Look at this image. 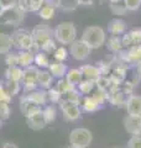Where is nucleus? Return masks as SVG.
<instances>
[{"label": "nucleus", "mask_w": 141, "mask_h": 148, "mask_svg": "<svg viewBox=\"0 0 141 148\" xmlns=\"http://www.w3.org/2000/svg\"><path fill=\"white\" fill-rule=\"evenodd\" d=\"M53 37L61 45H70L73 41H76L77 29L73 22L63 21L56 26L53 30Z\"/></svg>", "instance_id": "1"}, {"label": "nucleus", "mask_w": 141, "mask_h": 148, "mask_svg": "<svg viewBox=\"0 0 141 148\" xmlns=\"http://www.w3.org/2000/svg\"><path fill=\"white\" fill-rule=\"evenodd\" d=\"M82 40L92 49H95L102 47L105 43L106 35H105V31L99 26H88L83 31Z\"/></svg>", "instance_id": "2"}, {"label": "nucleus", "mask_w": 141, "mask_h": 148, "mask_svg": "<svg viewBox=\"0 0 141 148\" xmlns=\"http://www.w3.org/2000/svg\"><path fill=\"white\" fill-rule=\"evenodd\" d=\"M31 35L34 40V51H40L47 41L53 38V30L46 22H42L32 29Z\"/></svg>", "instance_id": "3"}, {"label": "nucleus", "mask_w": 141, "mask_h": 148, "mask_svg": "<svg viewBox=\"0 0 141 148\" xmlns=\"http://www.w3.org/2000/svg\"><path fill=\"white\" fill-rule=\"evenodd\" d=\"M25 14L17 5L4 9L0 14V25L4 26H19L25 18Z\"/></svg>", "instance_id": "4"}, {"label": "nucleus", "mask_w": 141, "mask_h": 148, "mask_svg": "<svg viewBox=\"0 0 141 148\" xmlns=\"http://www.w3.org/2000/svg\"><path fill=\"white\" fill-rule=\"evenodd\" d=\"M12 45L19 51H32L34 52V40L32 35L26 29H17L11 34Z\"/></svg>", "instance_id": "5"}, {"label": "nucleus", "mask_w": 141, "mask_h": 148, "mask_svg": "<svg viewBox=\"0 0 141 148\" xmlns=\"http://www.w3.org/2000/svg\"><path fill=\"white\" fill-rule=\"evenodd\" d=\"M92 141H93V135L88 128L77 127V128H73L69 133V143L73 147L87 148L91 146Z\"/></svg>", "instance_id": "6"}, {"label": "nucleus", "mask_w": 141, "mask_h": 148, "mask_svg": "<svg viewBox=\"0 0 141 148\" xmlns=\"http://www.w3.org/2000/svg\"><path fill=\"white\" fill-rule=\"evenodd\" d=\"M39 71L40 69L37 66H30V67L24 68L21 84L24 85V90H25V92H29V91H32V90L36 89Z\"/></svg>", "instance_id": "7"}, {"label": "nucleus", "mask_w": 141, "mask_h": 148, "mask_svg": "<svg viewBox=\"0 0 141 148\" xmlns=\"http://www.w3.org/2000/svg\"><path fill=\"white\" fill-rule=\"evenodd\" d=\"M58 104L63 112V119L66 121L72 122V121H77V120L81 119L82 112H81V109H79V105L69 103V101L64 98L61 99Z\"/></svg>", "instance_id": "8"}, {"label": "nucleus", "mask_w": 141, "mask_h": 148, "mask_svg": "<svg viewBox=\"0 0 141 148\" xmlns=\"http://www.w3.org/2000/svg\"><path fill=\"white\" fill-rule=\"evenodd\" d=\"M92 52V48L81 40H76L70 43V48H69V53L70 56L76 59V61H84L89 57V54Z\"/></svg>", "instance_id": "9"}, {"label": "nucleus", "mask_w": 141, "mask_h": 148, "mask_svg": "<svg viewBox=\"0 0 141 148\" xmlns=\"http://www.w3.org/2000/svg\"><path fill=\"white\" fill-rule=\"evenodd\" d=\"M20 111L24 116L27 119V117H31V116H34V115L41 112L42 106L37 105L36 103H34V101L27 99L25 95H22L20 98Z\"/></svg>", "instance_id": "10"}, {"label": "nucleus", "mask_w": 141, "mask_h": 148, "mask_svg": "<svg viewBox=\"0 0 141 148\" xmlns=\"http://www.w3.org/2000/svg\"><path fill=\"white\" fill-rule=\"evenodd\" d=\"M124 127L126 132L131 136H139L141 135V117L140 116H128L124 117Z\"/></svg>", "instance_id": "11"}, {"label": "nucleus", "mask_w": 141, "mask_h": 148, "mask_svg": "<svg viewBox=\"0 0 141 148\" xmlns=\"http://www.w3.org/2000/svg\"><path fill=\"white\" fill-rule=\"evenodd\" d=\"M121 43H123V47L126 48L141 45V29H133L129 32H125L124 36L121 37Z\"/></svg>", "instance_id": "12"}, {"label": "nucleus", "mask_w": 141, "mask_h": 148, "mask_svg": "<svg viewBox=\"0 0 141 148\" xmlns=\"http://www.w3.org/2000/svg\"><path fill=\"white\" fill-rule=\"evenodd\" d=\"M125 105L128 115L141 117V95H130L126 99Z\"/></svg>", "instance_id": "13"}, {"label": "nucleus", "mask_w": 141, "mask_h": 148, "mask_svg": "<svg viewBox=\"0 0 141 148\" xmlns=\"http://www.w3.org/2000/svg\"><path fill=\"white\" fill-rule=\"evenodd\" d=\"M45 0H17V6L24 12H39Z\"/></svg>", "instance_id": "14"}, {"label": "nucleus", "mask_w": 141, "mask_h": 148, "mask_svg": "<svg viewBox=\"0 0 141 148\" xmlns=\"http://www.w3.org/2000/svg\"><path fill=\"white\" fill-rule=\"evenodd\" d=\"M126 22L121 18H113L108 24V31L111 36H120L126 32Z\"/></svg>", "instance_id": "15"}, {"label": "nucleus", "mask_w": 141, "mask_h": 148, "mask_svg": "<svg viewBox=\"0 0 141 148\" xmlns=\"http://www.w3.org/2000/svg\"><path fill=\"white\" fill-rule=\"evenodd\" d=\"M26 123H27V126H29V128L34 130V131H40V130H44L47 126V122L44 117V115H42V111L31 117H27Z\"/></svg>", "instance_id": "16"}, {"label": "nucleus", "mask_w": 141, "mask_h": 148, "mask_svg": "<svg viewBox=\"0 0 141 148\" xmlns=\"http://www.w3.org/2000/svg\"><path fill=\"white\" fill-rule=\"evenodd\" d=\"M56 6H57V3H50L45 0V4L39 10V16L45 21L52 20L56 15Z\"/></svg>", "instance_id": "17"}, {"label": "nucleus", "mask_w": 141, "mask_h": 148, "mask_svg": "<svg viewBox=\"0 0 141 148\" xmlns=\"http://www.w3.org/2000/svg\"><path fill=\"white\" fill-rule=\"evenodd\" d=\"M25 96L29 100L34 101V103H36L37 105H41L44 106L46 105L47 103H48V96H47V91L46 90H32V91H29L26 92Z\"/></svg>", "instance_id": "18"}, {"label": "nucleus", "mask_w": 141, "mask_h": 148, "mask_svg": "<svg viewBox=\"0 0 141 148\" xmlns=\"http://www.w3.org/2000/svg\"><path fill=\"white\" fill-rule=\"evenodd\" d=\"M81 72L83 74V79H88L92 82H97V79L100 77V69L97 66H91V64H87V66H82Z\"/></svg>", "instance_id": "19"}, {"label": "nucleus", "mask_w": 141, "mask_h": 148, "mask_svg": "<svg viewBox=\"0 0 141 148\" xmlns=\"http://www.w3.org/2000/svg\"><path fill=\"white\" fill-rule=\"evenodd\" d=\"M35 61V53L32 51H20L17 53V62L19 67L26 68L32 66V63Z\"/></svg>", "instance_id": "20"}, {"label": "nucleus", "mask_w": 141, "mask_h": 148, "mask_svg": "<svg viewBox=\"0 0 141 148\" xmlns=\"http://www.w3.org/2000/svg\"><path fill=\"white\" fill-rule=\"evenodd\" d=\"M48 71H50V73L52 74L55 78H58V79H61V78L66 77V73H67L68 69H67V66H66L63 62L55 61L52 63H50Z\"/></svg>", "instance_id": "21"}, {"label": "nucleus", "mask_w": 141, "mask_h": 148, "mask_svg": "<svg viewBox=\"0 0 141 148\" xmlns=\"http://www.w3.org/2000/svg\"><path fill=\"white\" fill-rule=\"evenodd\" d=\"M82 109L86 111V112H95V111L102 109V104L99 101H97L93 96H86L82 100Z\"/></svg>", "instance_id": "22"}, {"label": "nucleus", "mask_w": 141, "mask_h": 148, "mask_svg": "<svg viewBox=\"0 0 141 148\" xmlns=\"http://www.w3.org/2000/svg\"><path fill=\"white\" fill-rule=\"evenodd\" d=\"M124 59L129 63H139L141 61V45L128 48V52L124 54Z\"/></svg>", "instance_id": "23"}, {"label": "nucleus", "mask_w": 141, "mask_h": 148, "mask_svg": "<svg viewBox=\"0 0 141 148\" xmlns=\"http://www.w3.org/2000/svg\"><path fill=\"white\" fill-rule=\"evenodd\" d=\"M22 73H24V68L19 67V66L8 67V69L5 71V78H6V80L21 83V80H22Z\"/></svg>", "instance_id": "24"}, {"label": "nucleus", "mask_w": 141, "mask_h": 148, "mask_svg": "<svg viewBox=\"0 0 141 148\" xmlns=\"http://www.w3.org/2000/svg\"><path fill=\"white\" fill-rule=\"evenodd\" d=\"M53 75L50 73V71H39L37 75V85H40L44 89H48L52 85Z\"/></svg>", "instance_id": "25"}, {"label": "nucleus", "mask_w": 141, "mask_h": 148, "mask_svg": "<svg viewBox=\"0 0 141 148\" xmlns=\"http://www.w3.org/2000/svg\"><path fill=\"white\" fill-rule=\"evenodd\" d=\"M14 47L11 35H8L5 32H0V54H6Z\"/></svg>", "instance_id": "26"}, {"label": "nucleus", "mask_w": 141, "mask_h": 148, "mask_svg": "<svg viewBox=\"0 0 141 148\" xmlns=\"http://www.w3.org/2000/svg\"><path fill=\"white\" fill-rule=\"evenodd\" d=\"M64 78L70 83V84H73V85L77 86L79 83L82 82V79H83V74H82V72H81V69H79V68H73V69H69V71H67Z\"/></svg>", "instance_id": "27"}, {"label": "nucleus", "mask_w": 141, "mask_h": 148, "mask_svg": "<svg viewBox=\"0 0 141 148\" xmlns=\"http://www.w3.org/2000/svg\"><path fill=\"white\" fill-rule=\"evenodd\" d=\"M124 95H125V92L123 90H120V88H116V89L109 91V99L108 100H109L113 105L119 106L121 104L126 103V100H124Z\"/></svg>", "instance_id": "28"}, {"label": "nucleus", "mask_w": 141, "mask_h": 148, "mask_svg": "<svg viewBox=\"0 0 141 148\" xmlns=\"http://www.w3.org/2000/svg\"><path fill=\"white\" fill-rule=\"evenodd\" d=\"M79 5V0H57V8L62 11H74Z\"/></svg>", "instance_id": "29"}, {"label": "nucleus", "mask_w": 141, "mask_h": 148, "mask_svg": "<svg viewBox=\"0 0 141 148\" xmlns=\"http://www.w3.org/2000/svg\"><path fill=\"white\" fill-rule=\"evenodd\" d=\"M106 47L109 51L114 53H119L123 49V43H121V38L119 36H110V38L106 40Z\"/></svg>", "instance_id": "30"}, {"label": "nucleus", "mask_w": 141, "mask_h": 148, "mask_svg": "<svg viewBox=\"0 0 141 148\" xmlns=\"http://www.w3.org/2000/svg\"><path fill=\"white\" fill-rule=\"evenodd\" d=\"M34 63H36V66L39 68H48L50 59H48V57H47L46 52H44V51H37V52L35 53Z\"/></svg>", "instance_id": "31"}, {"label": "nucleus", "mask_w": 141, "mask_h": 148, "mask_svg": "<svg viewBox=\"0 0 141 148\" xmlns=\"http://www.w3.org/2000/svg\"><path fill=\"white\" fill-rule=\"evenodd\" d=\"M42 115H44L47 125L52 123V122H55L56 117H57V110H56L53 105H47L45 109H42Z\"/></svg>", "instance_id": "32"}, {"label": "nucleus", "mask_w": 141, "mask_h": 148, "mask_svg": "<svg viewBox=\"0 0 141 148\" xmlns=\"http://www.w3.org/2000/svg\"><path fill=\"white\" fill-rule=\"evenodd\" d=\"M78 86V90L81 94L84 95H88L94 90L95 88V82H92V80H88V79H82V82L77 85Z\"/></svg>", "instance_id": "33"}, {"label": "nucleus", "mask_w": 141, "mask_h": 148, "mask_svg": "<svg viewBox=\"0 0 141 148\" xmlns=\"http://www.w3.org/2000/svg\"><path fill=\"white\" fill-rule=\"evenodd\" d=\"M56 88H57V89L59 90V92H61L62 95H66L68 91L76 89V85L70 84V83H69L67 79H66V78H61V79H58Z\"/></svg>", "instance_id": "34"}, {"label": "nucleus", "mask_w": 141, "mask_h": 148, "mask_svg": "<svg viewBox=\"0 0 141 148\" xmlns=\"http://www.w3.org/2000/svg\"><path fill=\"white\" fill-rule=\"evenodd\" d=\"M20 84L21 83H19V82H11V80L4 82V86H5L6 91L11 95V98L12 96H15L16 94H19V91H20V89H21Z\"/></svg>", "instance_id": "35"}, {"label": "nucleus", "mask_w": 141, "mask_h": 148, "mask_svg": "<svg viewBox=\"0 0 141 148\" xmlns=\"http://www.w3.org/2000/svg\"><path fill=\"white\" fill-rule=\"evenodd\" d=\"M109 6H110L111 12L115 14V15H124V14L128 11L124 0H120V1H116V3H110Z\"/></svg>", "instance_id": "36"}, {"label": "nucleus", "mask_w": 141, "mask_h": 148, "mask_svg": "<svg viewBox=\"0 0 141 148\" xmlns=\"http://www.w3.org/2000/svg\"><path fill=\"white\" fill-rule=\"evenodd\" d=\"M81 92H79V90L77 89H73V90H70L68 91L67 94L64 95V99H67L69 103H72V104H76V105H81L82 103V98H81Z\"/></svg>", "instance_id": "37"}, {"label": "nucleus", "mask_w": 141, "mask_h": 148, "mask_svg": "<svg viewBox=\"0 0 141 148\" xmlns=\"http://www.w3.org/2000/svg\"><path fill=\"white\" fill-rule=\"evenodd\" d=\"M47 96H48V101H50V103L58 104L63 95L61 94L59 90L55 86V88H48V90H47Z\"/></svg>", "instance_id": "38"}, {"label": "nucleus", "mask_w": 141, "mask_h": 148, "mask_svg": "<svg viewBox=\"0 0 141 148\" xmlns=\"http://www.w3.org/2000/svg\"><path fill=\"white\" fill-rule=\"evenodd\" d=\"M95 88H97V86H95ZM92 96H93V98L95 99L97 101H99V103L103 105L108 99H109V91L97 88V89L93 91V95H92Z\"/></svg>", "instance_id": "39"}, {"label": "nucleus", "mask_w": 141, "mask_h": 148, "mask_svg": "<svg viewBox=\"0 0 141 148\" xmlns=\"http://www.w3.org/2000/svg\"><path fill=\"white\" fill-rule=\"evenodd\" d=\"M68 49L63 47V46H61V47H57L55 49L53 52V58L55 61H58V62H64L66 59L68 58Z\"/></svg>", "instance_id": "40"}, {"label": "nucleus", "mask_w": 141, "mask_h": 148, "mask_svg": "<svg viewBox=\"0 0 141 148\" xmlns=\"http://www.w3.org/2000/svg\"><path fill=\"white\" fill-rule=\"evenodd\" d=\"M11 115V110L10 106H9V103H5V101H0V119L1 120H8Z\"/></svg>", "instance_id": "41"}, {"label": "nucleus", "mask_w": 141, "mask_h": 148, "mask_svg": "<svg viewBox=\"0 0 141 148\" xmlns=\"http://www.w3.org/2000/svg\"><path fill=\"white\" fill-rule=\"evenodd\" d=\"M5 63H6V66H8V67L19 66V62H17V53H14V52H9V53H6Z\"/></svg>", "instance_id": "42"}, {"label": "nucleus", "mask_w": 141, "mask_h": 148, "mask_svg": "<svg viewBox=\"0 0 141 148\" xmlns=\"http://www.w3.org/2000/svg\"><path fill=\"white\" fill-rule=\"evenodd\" d=\"M0 101H5V103H9V104L11 101V95L6 91L3 80H0Z\"/></svg>", "instance_id": "43"}, {"label": "nucleus", "mask_w": 141, "mask_h": 148, "mask_svg": "<svg viewBox=\"0 0 141 148\" xmlns=\"http://www.w3.org/2000/svg\"><path fill=\"white\" fill-rule=\"evenodd\" d=\"M126 148H141V135L139 136H131L128 141Z\"/></svg>", "instance_id": "44"}, {"label": "nucleus", "mask_w": 141, "mask_h": 148, "mask_svg": "<svg viewBox=\"0 0 141 148\" xmlns=\"http://www.w3.org/2000/svg\"><path fill=\"white\" fill-rule=\"evenodd\" d=\"M57 48V45H56V40L55 38H51L48 40L47 42L42 46L41 51H44L46 53H50V52H55V49Z\"/></svg>", "instance_id": "45"}, {"label": "nucleus", "mask_w": 141, "mask_h": 148, "mask_svg": "<svg viewBox=\"0 0 141 148\" xmlns=\"http://www.w3.org/2000/svg\"><path fill=\"white\" fill-rule=\"evenodd\" d=\"M125 1V5H126V9L128 11H135L138 10L141 5V0H124Z\"/></svg>", "instance_id": "46"}, {"label": "nucleus", "mask_w": 141, "mask_h": 148, "mask_svg": "<svg viewBox=\"0 0 141 148\" xmlns=\"http://www.w3.org/2000/svg\"><path fill=\"white\" fill-rule=\"evenodd\" d=\"M0 4H1V6L4 9H6V8L17 5V0H0Z\"/></svg>", "instance_id": "47"}, {"label": "nucleus", "mask_w": 141, "mask_h": 148, "mask_svg": "<svg viewBox=\"0 0 141 148\" xmlns=\"http://www.w3.org/2000/svg\"><path fill=\"white\" fill-rule=\"evenodd\" d=\"M1 148H19V147H17V145H15V143H12V142H5Z\"/></svg>", "instance_id": "48"}, {"label": "nucleus", "mask_w": 141, "mask_h": 148, "mask_svg": "<svg viewBox=\"0 0 141 148\" xmlns=\"http://www.w3.org/2000/svg\"><path fill=\"white\" fill-rule=\"evenodd\" d=\"M136 71H138V73L141 75V61L139 63H136Z\"/></svg>", "instance_id": "49"}, {"label": "nucleus", "mask_w": 141, "mask_h": 148, "mask_svg": "<svg viewBox=\"0 0 141 148\" xmlns=\"http://www.w3.org/2000/svg\"><path fill=\"white\" fill-rule=\"evenodd\" d=\"M3 10H4V8L1 6V4H0V14H1V11H3Z\"/></svg>", "instance_id": "50"}, {"label": "nucleus", "mask_w": 141, "mask_h": 148, "mask_svg": "<svg viewBox=\"0 0 141 148\" xmlns=\"http://www.w3.org/2000/svg\"><path fill=\"white\" fill-rule=\"evenodd\" d=\"M64 148H77V147H73V146H70V145H69V146H67V147H64Z\"/></svg>", "instance_id": "51"}, {"label": "nucleus", "mask_w": 141, "mask_h": 148, "mask_svg": "<svg viewBox=\"0 0 141 148\" xmlns=\"http://www.w3.org/2000/svg\"><path fill=\"white\" fill-rule=\"evenodd\" d=\"M1 121H3V120H1V119H0V127H1Z\"/></svg>", "instance_id": "52"}, {"label": "nucleus", "mask_w": 141, "mask_h": 148, "mask_svg": "<svg viewBox=\"0 0 141 148\" xmlns=\"http://www.w3.org/2000/svg\"><path fill=\"white\" fill-rule=\"evenodd\" d=\"M113 148H120V147H113Z\"/></svg>", "instance_id": "53"}]
</instances>
